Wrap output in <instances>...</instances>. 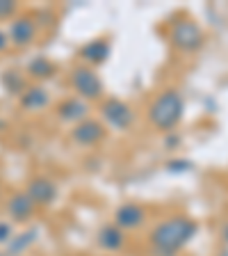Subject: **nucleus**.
<instances>
[{
	"label": "nucleus",
	"instance_id": "nucleus-1",
	"mask_svg": "<svg viewBox=\"0 0 228 256\" xmlns=\"http://www.w3.org/2000/svg\"><path fill=\"white\" fill-rule=\"evenodd\" d=\"M197 222L190 218H171L167 222H162L158 229L151 234V242L153 250L169 252V254H178V250L190 242L197 234Z\"/></svg>",
	"mask_w": 228,
	"mask_h": 256
},
{
	"label": "nucleus",
	"instance_id": "nucleus-2",
	"mask_svg": "<svg viewBox=\"0 0 228 256\" xmlns=\"http://www.w3.org/2000/svg\"><path fill=\"white\" fill-rule=\"evenodd\" d=\"M183 112H185L183 96L176 90H169L151 106L149 119L155 128H160V130H171V128H176L178 122L183 119Z\"/></svg>",
	"mask_w": 228,
	"mask_h": 256
},
{
	"label": "nucleus",
	"instance_id": "nucleus-3",
	"mask_svg": "<svg viewBox=\"0 0 228 256\" xmlns=\"http://www.w3.org/2000/svg\"><path fill=\"white\" fill-rule=\"evenodd\" d=\"M171 42L181 50H199L203 46V30L194 21H178L171 30Z\"/></svg>",
	"mask_w": 228,
	"mask_h": 256
},
{
	"label": "nucleus",
	"instance_id": "nucleus-4",
	"mask_svg": "<svg viewBox=\"0 0 228 256\" xmlns=\"http://www.w3.org/2000/svg\"><path fill=\"white\" fill-rule=\"evenodd\" d=\"M71 85L73 90L80 94V98H98L103 94V82L101 78L94 74L91 69H85V66H78V69L71 74Z\"/></svg>",
	"mask_w": 228,
	"mask_h": 256
},
{
	"label": "nucleus",
	"instance_id": "nucleus-5",
	"mask_svg": "<svg viewBox=\"0 0 228 256\" xmlns=\"http://www.w3.org/2000/svg\"><path fill=\"white\" fill-rule=\"evenodd\" d=\"M101 112H103V119H105L112 128H117V130H128L135 122L133 110L123 101H119V98H107V101L103 103Z\"/></svg>",
	"mask_w": 228,
	"mask_h": 256
},
{
	"label": "nucleus",
	"instance_id": "nucleus-6",
	"mask_svg": "<svg viewBox=\"0 0 228 256\" xmlns=\"http://www.w3.org/2000/svg\"><path fill=\"white\" fill-rule=\"evenodd\" d=\"M144 220H146V213H144L142 206H137V204H123V206L117 208V213H114V226H119L121 231L137 229V226L144 224Z\"/></svg>",
	"mask_w": 228,
	"mask_h": 256
},
{
	"label": "nucleus",
	"instance_id": "nucleus-7",
	"mask_svg": "<svg viewBox=\"0 0 228 256\" xmlns=\"http://www.w3.org/2000/svg\"><path fill=\"white\" fill-rule=\"evenodd\" d=\"M73 140L78 144H82V146H91V144H96L98 140H103V135H105V130H103V126L98 122H94V119H85V122H80L78 126L73 128Z\"/></svg>",
	"mask_w": 228,
	"mask_h": 256
},
{
	"label": "nucleus",
	"instance_id": "nucleus-8",
	"mask_svg": "<svg viewBox=\"0 0 228 256\" xmlns=\"http://www.w3.org/2000/svg\"><path fill=\"white\" fill-rule=\"evenodd\" d=\"M112 53V46L107 39H94L87 46L80 48V58L89 64H103Z\"/></svg>",
	"mask_w": 228,
	"mask_h": 256
},
{
	"label": "nucleus",
	"instance_id": "nucleus-9",
	"mask_svg": "<svg viewBox=\"0 0 228 256\" xmlns=\"http://www.w3.org/2000/svg\"><path fill=\"white\" fill-rule=\"evenodd\" d=\"M87 112H89V106H87L82 98H71V101H64L62 106H59V117L64 119V122H85Z\"/></svg>",
	"mask_w": 228,
	"mask_h": 256
},
{
	"label": "nucleus",
	"instance_id": "nucleus-10",
	"mask_svg": "<svg viewBox=\"0 0 228 256\" xmlns=\"http://www.w3.org/2000/svg\"><path fill=\"white\" fill-rule=\"evenodd\" d=\"M55 197H57V188H55L50 181H46V178H37V181H32V186H30V199L32 202L53 204Z\"/></svg>",
	"mask_w": 228,
	"mask_h": 256
},
{
	"label": "nucleus",
	"instance_id": "nucleus-11",
	"mask_svg": "<svg viewBox=\"0 0 228 256\" xmlns=\"http://www.w3.org/2000/svg\"><path fill=\"white\" fill-rule=\"evenodd\" d=\"M98 245H101L103 250H107V252L121 250L123 247V231L119 229V226H114V224L103 226V229L98 231Z\"/></svg>",
	"mask_w": 228,
	"mask_h": 256
},
{
	"label": "nucleus",
	"instance_id": "nucleus-12",
	"mask_svg": "<svg viewBox=\"0 0 228 256\" xmlns=\"http://www.w3.org/2000/svg\"><path fill=\"white\" fill-rule=\"evenodd\" d=\"M32 37H34V26H32V21H27V18H21V21L14 23V28H11V39H14L18 46H25V44H30Z\"/></svg>",
	"mask_w": 228,
	"mask_h": 256
},
{
	"label": "nucleus",
	"instance_id": "nucleus-13",
	"mask_svg": "<svg viewBox=\"0 0 228 256\" xmlns=\"http://www.w3.org/2000/svg\"><path fill=\"white\" fill-rule=\"evenodd\" d=\"M9 208L16 218H27V215H32V210H34V204H32L30 194H16L14 202L9 204Z\"/></svg>",
	"mask_w": 228,
	"mask_h": 256
},
{
	"label": "nucleus",
	"instance_id": "nucleus-14",
	"mask_svg": "<svg viewBox=\"0 0 228 256\" xmlns=\"http://www.w3.org/2000/svg\"><path fill=\"white\" fill-rule=\"evenodd\" d=\"M23 103H25L27 108H32V110H37V108H43L48 103V96L43 90H32L30 94L23 98Z\"/></svg>",
	"mask_w": 228,
	"mask_h": 256
},
{
	"label": "nucleus",
	"instance_id": "nucleus-15",
	"mask_svg": "<svg viewBox=\"0 0 228 256\" xmlns=\"http://www.w3.org/2000/svg\"><path fill=\"white\" fill-rule=\"evenodd\" d=\"M30 71L37 76V78H48V76L53 74V64L46 62L43 58H39V60H34V62L30 64Z\"/></svg>",
	"mask_w": 228,
	"mask_h": 256
},
{
	"label": "nucleus",
	"instance_id": "nucleus-16",
	"mask_svg": "<svg viewBox=\"0 0 228 256\" xmlns=\"http://www.w3.org/2000/svg\"><path fill=\"white\" fill-rule=\"evenodd\" d=\"M190 167H192L190 160H171V162H169V170L171 172H185V170H190Z\"/></svg>",
	"mask_w": 228,
	"mask_h": 256
},
{
	"label": "nucleus",
	"instance_id": "nucleus-17",
	"mask_svg": "<svg viewBox=\"0 0 228 256\" xmlns=\"http://www.w3.org/2000/svg\"><path fill=\"white\" fill-rule=\"evenodd\" d=\"M14 10V5H9V2H2L0 5V14H7V12H11Z\"/></svg>",
	"mask_w": 228,
	"mask_h": 256
},
{
	"label": "nucleus",
	"instance_id": "nucleus-18",
	"mask_svg": "<svg viewBox=\"0 0 228 256\" xmlns=\"http://www.w3.org/2000/svg\"><path fill=\"white\" fill-rule=\"evenodd\" d=\"M224 238H226V242H228V226L224 229Z\"/></svg>",
	"mask_w": 228,
	"mask_h": 256
}]
</instances>
